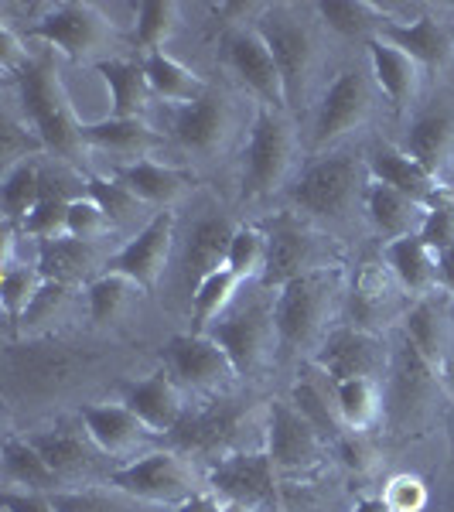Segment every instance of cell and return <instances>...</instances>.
<instances>
[{
    "label": "cell",
    "mask_w": 454,
    "mask_h": 512,
    "mask_svg": "<svg viewBox=\"0 0 454 512\" xmlns=\"http://www.w3.org/2000/svg\"><path fill=\"white\" fill-rule=\"evenodd\" d=\"M338 291L335 270H311V274L291 280L277 291L274 301V328L277 345L294 355L318 352L328 338V315H332Z\"/></svg>",
    "instance_id": "6da1fadb"
},
{
    "label": "cell",
    "mask_w": 454,
    "mask_h": 512,
    "mask_svg": "<svg viewBox=\"0 0 454 512\" xmlns=\"http://www.w3.org/2000/svg\"><path fill=\"white\" fill-rule=\"evenodd\" d=\"M257 31L270 45V55L277 62L280 82H284L287 110H304L311 99L318 76V38L311 31L308 21H301V14L294 7H267L263 18L257 21Z\"/></svg>",
    "instance_id": "7a4b0ae2"
},
{
    "label": "cell",
    "mask_w": 454,
    "mask_h": 512,
    "mask_svg": "<svg viewBox=\"0 0 454 512\" xmlns=\"http://www.w3.org/2000/svg\"><path fill=\"white\" fill-rule=\"evenodd\" d=\"M18 93L24 106V123L45 140L48 151L62 158H79L82 144V123L72 113L69 93H65L59 72L52 62H31L18 76Z\"/></svg>",
    "instance_id": "3957f363"
},
{
    "label": "cell",
    "mask_w": 454,
    "mask_h": 512,
    "mask_svg": "<svg viewBox=\"0 0 454 512\" xmlns=\"http://www.w3.org/2000/svg\"><path fill=\"white\" fill-rule=\"evenodd\" d=\"M366 168L352 151H328L291 181V202L311 219L342 222L366 198Z\"/></svg>",
    "instance_id": "277c9868"
},
{
    "label": "cell",
    "mask_w": 454,
    "mask_h": 512,
    "mask_svg": "<svg viewBox=\"0 0 454 512\" xmlns=\"http://www.w3.org/2000/svg\"><path fill=\"white\" fill-rule=\"evenodd\" d=\"M297 137L284 110L260 106L243 154V198H267L291 181Z\"/></svg>",
    "instance_id": "5b68a950"
},
{
    "label": "cell",
    "mask_w": 454,
    "mask_h": 512,
    "mask_svg": "<svg viewBox=\"0 0 454 512\" xmlns=\"http://www.w3.org/2000/svg\"><path fill=\"white\" fill-rule=\"evenodd\" d=\"M437 396H441V373L403 338V345L390 359L383 420L396 434L417 431V427H424L431 420Z\"/></svg>",
    "instance_id": "8992f818"
},
{
    "label": "cell",
    "mask_w": 454,
    "mask_h": 512,
    "mask_svg": "<svg viewBox=\"0 0 454 512\" xmlns=\"http://www.w3.org/2000/svg\"><path fill=\"white\" fill-rule=\"evenodd\" d=\"M31 38L59 48L72 62H89L110 52L117 31L96 4H59L31 24Z\"/></svg>",
    "instance_id": "52a82bcc"
},
{
    "label": "cell",
    "mask_w": 454,
    "mask_h": 512,
    "mask_svg": "<svg viewBox=\"0 0 454 512\" xmlns=\"http://www.w3.org/2000/svg\"><path fill=\"white\" fill-rule=\"evenodd\" d=\"M277 478L280 472L267 451H236L209 468V489L246 512H274L280 506Z\"/></svg>",
    "instance_id": "ba28073f"
},
{
    "label": "cell",
    "mask_w": 454,
    "mask_h": 512,
    "mask_svg": "<svg viewBox=\"0 0 454 512\" xmlns=\"http://www.w3.org/2000/svg\"><path fill=\"white\" fill-rule=\"evenodd\" d=\"M376 82L362 69L338 72L332 86L325 89L315 113V134H311V147L325 151V147L338 144L342 137L356 134L362 123L369 120L376 103Z\"/></svg>",
    "instance_id": "9c48e42d"
},
{
    "label": "cell",
    "mask_w": 454,
    "mask_h": 512,
    "mask_svg": "<svg viewBox=\"0 0 454 512\" xmlns=\"http://www.w3.org/2000/svg\"><path fill=\"white\" fill-rule=\"evenodd\" d=\"M110 485L130 499L158 502V506H181L195 495L192 468L178 451H151L130 461L110 475Z\"/></svg>",
    "instance_id": "30bf717a"
},
{
    "label": "cell",
    "mask_w": 454,
    "mask_h": 512,
    "mask_svg": "<svg viewBox=\"0 0 454 512\" xmlns=\"http://www.w3.org/2000/svg\"><path fill=\"white\" fill-rule=\"evenodd\" d=\"M328 441L294 410L291 400H270L267 451L280 475H301L321 465Z\"/></svg>",
    "instance_id": "8fae6325"
},
{
    "label": "cell",
    "mask_w": 454,
    "mask_h": 512,
    "mask_svg": "<svg viewBox=\"0 0 454 512\" xmlns=\"http://www.w3.org/2000/svg\"><path fill=\"white\" fill-rule=\"evenodd\" d=\"M205 335H212L226 349L229 362L236 366V376H257L274 359V345H277L274 311L246 308L239 315L219 318Z\"/></svg>",
    "instance_id": "7c38bea8"
},
{
    "label": "cell",
    "mask_w": 454,
    "mask_h": 512,
    "mask_svg": "<svg viewBox=\"0 0 454 512\" xmlns=\"http://www.w3.org/2000/svg\"><path fill=\"white\" fill-rule=\"evenodd\" d=\"M171 246H175V212H158L120 253L106 260V270L130 277L140 291H154L168 270Z\"/></svg>",
    "instance_id": "4fadbf2b"
},
{
    "label": "cell",
    "mask_w": 454,
    "mask_h": 512,
    "mask_svg": "<svg viewBox=\"0 0 454 512\" xmlns=\"http://www.w3.org/2000/svg\"><path fill=\"white\" fill-rule=\"evenodd\" d=\"M226 48V62L229 69L243 79V86L260 99V106L270 110H284L287 113V96H284V82H280L277 62L270 55V45L263 41L257 28H233L222 38Z\"/></svg>",
    "instance_id": "5bb4252c"
},
{
    "label": "cell",
    "mask_w": 454,
    "mask_h": 512,
    "mask_svg": "<svg viewBox=\"0 0 454 512\" xmlns=\"http://www.w3.org/2000/svg\"><path fill=\"white\" fill-rule=\"evenodd\" d=\"M164 359H168V373L188 390L212 393L236 379V366L212 335H175L164 349Z\"/></svg>",
    "instance_id": "9a60e30c"
},
{
    "label": "cell",
    "mask_w": 454,
    "mask_h": 512,
    "mask_svg": "<svg viewBox=\"0 0 454 512\" xmlns=\"http://www.w3.org/2000/svg\"><path fill=\"white\" fill-rule=\"evenodd\" d=\"M246 407L239 400H216L198 414H185L178 431L171 434L178 451L205 454V458H226L236 454V441L243 434Z\"/></svg>",
    "instance_id": "2e32d148"
},
{
    "label": "cell",
    "mask_w": 454,
    "mask_h": 512,
    "mask_svg": "<svg viewBox=\"0 0 454 512\" xmlns=\"http://www.w3.org/2000/svg\"><path fill=\"white\" fill-rule=\"evenodd\" d=\"M318 369L335 383H349V379H379L383 369H390V359L383 352V342L373 332L362 328H338L321 342L315 352Z\"/></svg>",
    "instance_id": "e0dca14e"
},
{
    "label": "cell",
    "mask_w": 454,
    "mask_h": 512,
    "mask_svg": "<svg viewBox=\"0 0 454 512\" xmlns=\"http://www.w3.org/2000/svg\"><path fill=\"white\" fill-rule=\"evenodd\" d=\"M171 137L195 158H212L233 137V106L222 93H205L198 103L181 106L171 120Z\"/></svg>",
    "instance_id": "ac0fdd59"
},
{
    "label": "cell",
    "mask_w": 454,
    "mask_h": 512,
    "mask_svg": "<svg viewBox=\"0 0 454 512\" xmlns=\"http://www.w3.org/2000/svg\"><path fill=\"white\" fill-rule=\"evenodd\" d=\"M79 369V355L59 342H28L7 352V373L28 393L62 390Z\"/></svg>",
    "instance_id": "d6986e66"
},
{
    "label": "cell",
    "mask_w": 454,
    "mask_h": 512,
    "mask_svg": "<svg viewBox=\"0 0 454 512\" xmlns=\"http://www.w3.org/2000/svg\"><path fill=\"white\" fill-rule=\"evenodd\" d=\"M127 403L130 410L140 417V424L151 434H164L171 437L178 431V424L185 420V396H181V383L168 369H158L147 379H140L127 390Z\"/></svg>",
    "instance_id": "ffe728a7"
},
{
    "label": "cell",
    "mask_w": 454,
    "mask_h": 512,
    "mask_svg": "<svg viewBox=\"0 0 454 512\" xmlns=\"http://www.w3.org/2000/svg\"><path fill=\"white\" fill-rule=\"evenodd\" d=\"M79 420L93 448L110 458H127L144 444V437H151L127 403H86L79 407Z\"/></svg>",
    "instance_id": "44dd1931"
},
{
    "label": "cell",
    "mask_w": 454,
    "mask_h": 512,
    "mask_svg": "<svg viewBox=\"0 0 454 512\" xmlns=\"http://www.w3.org/2000/svg\"><path fill=\"white\" fill-rule=\"evenodd\" d=\"M369 178L414 198L424 209H434L444 198H451L448 188L441 185V178L431 175L427 168H420L407 151H396V147H376L369 154Z\"/></svg>",
    "instance_id": "7402d4cb"
},
{
    "label": "cell",
    "mask_w": 454,
    "mask_h": 512,
    "mask_svg": "<svg viewBox=\"0 0 454 512\" xmlns=\"http://www.w3.org/2000/svg\"><path fill=\"white\" fill-rule=\"evenodd\" d=\"M270 250H267V267H263V287L280 291L291 280L318 270V243L308 229L294 226V222H277L267 233Z\"/></svg>",
    "instance_id": "603a6c76"
},
{
    "label": "cell",
    "mask_w": 454,
    "mask_h": 512,
    "mask_svg": "<svg viewBox=\"0 0 454 512\" xmlns=\"http://www.w3.org/2000/svg\"><path fill=\"white\" fill-rule=\"evenodd\" d=\"M236 226L226 216H202L188 233L185 243V256H181V270H185V284L195 287L202 284L209 274L226 267V256H229V243H233Z\"/></svg>",
    "instance_id": "cb8c5ba5"
},
{
    "label": "cell",
    "mask_w": 454,
    "mask_h": 512,
    "mask_svg": "<svg viewBox=\"0 0 454 512\" xmlns=\"http://www.w3.org/2000/svg\"><path fill=\"white\" fill-rule=\"evenodd\" d=\"M366 52H369L373 82L379 86V93L390 99L396 110L414 103L420 93V79H424V65H417L407 52H400V48L383 38L366 41Z\"/></svg>",
    "instance_id": "d4e9b609"
},
{
    "label": "cell",
    "mask_w": 454,
    "mask_h": 512,
    "mask_svg": "<svg viewBox=\"0 0 454 512\" xmlns=\"http://www.w3.org/2000/svg\"><path fill=\"white\" fill-rule=\"evenodd\" d=\"M379 38L390 41L400 52H407L410 59L417 65H424V69H441L444 62L454 59V38L448 35V28H444L441 21L431 18V14H424V18H417V21H407V24L390 21L379 31Z\"/></svg>",
    "instance_id": "484cf974"
},
{
    "label": "cell",
    "mask_w": 454,
    "mask_h": 512,
    "mask_svg": "<svg viewBox=\"0 0 454 512\" xmlns=\"http://www.w3.org/2000/svg\"><path fill=\"white\" fill-rule=\"evenodd\" d=\"M82 144L93 147V151L113 154V158L144 161L147 151H154L158 137H154L144 117H106L96 123H82Z\"/></svg>",
    "instance_id": "4316f807"
},
{
    "label": "cell",
    "mask_w": 454,
    "mask_h": 512,
    "mask_svg": "<svg viewBox=\"0 0 454 512\" xmlns=\"http://www.w3.org/2000/svg\"><path fill=\"white\" fill-rule=\"evenodd\" d=\"M366 212H369V222L376 226V233L383 236L386 243L403 239V236H417L427 219L424 205H417L414 198H407L390 185H379V181H369L366 185Z\"/></svg>",
    "instance_id": "83f0119b"
},
{
    "label": "cell",
    "mask_w": 454,
    "mask_h": 512,
    "mask_svg": "<svg viewBox=\"0 0 454 512\" xmlns=\"http://www.w3.org/2000/svg\"><path fill=\"white\" fill-rule=\"evenodd\" d=\"M383 260L403 291L427 297L437 287V253L417 236H403L383 246Z\"/></svg>",
    "instance_id": "f1b7e54d"
},
{
    "label": "cell",
    "mask_w": 454,
    "mask_h": 512,
    "mask_svg": "<svg viewBox=\"0 0 454 512\" xmlns=\"http://www.w3.org/2000/svg\"><path fill=\"white\" fill-rule=\"evenodd\" d=\"M120 181L144 205H161L164 212H168L178 198H185L188 188H192V175H188V171L168 168V164H158L151 158L130 161L127 168H120Z\"/></svg>",
    "instance_id": "f546056e"
},
{
    "label": "cell",
    "mask_w": 454,
    "mask_h": 512,
    "mask_svg": "<svg viewBox=\"0 0 454 512\" xmlns=\"http://www.w3.org/2000/svg\"><path fill=\"white\" fill-rule=\"evenodd\" d=\"M403 151H407L420 168H427L431 175L441 178L454 158V117L444 110L417 117L407 134V147H403Z\"/></svg>",
    "instance_id": "4dcf8cb0"
},
{
    "label": "cell",
    "mask_w": 454,
    "mask_h": 512,
    "mask_svg": "<svg viewBox=\"0 0 454 512\" xmlns=\"http://www.w3.org/2000/svg\"><path fill=\"white\" fill-rule=\"evenodd\" d=\"M99 263L96 243H82V239L62 236L52 239V243H41L38 246V263L35 267L41 270V277L52 280V284H82V280H96L93 270Z\"/></svg>",
    "instance_id": "1f68e13d"
},
{
    "label": "cell",
    "mask_w": 454,
    "mask_h": 512,
    "mask_svg": "<svg viewBox=\"0 0 454 512\" xmlns=\"http://www.w3.org/2000/svg\"><path fill=\"white\" fill-rule=\"evenodd\" d=\"M393 274L390 267H379V263H366L359 270L356 284H352V328L362 332H373L390 318L396 294H393Z\"/></svg>",
    "instance_id": "d6a6232c"
},
{
    "label": "cell",
    "mask_w": 454,
    "mask_h": 512,
    "mask_svg": "<svg viewBox=\"0 0 454 512\" xmlns=\"http://www.w3.org/2000/svg\"><path fill=\"white\" fill-rule=\"evenodd\" d=\"M0 465H4V478H7V485H11V492L24 489L31 495H52V492H59V485H62L55 468L41 458L28 437H7Z\"/></svg>",
    "instance_id": "836d02e7"
},
{
    "label": "cell",
    "mask_w": 454,
    "mask_h": 512,
    "mask_svg": "<svg viewBox=\"0 0 454 512\" xmlns=\"http://www.w3.org/2000/svg\"><path fill=\"white\" fill-rule=\"evenodd\" d=\"M113 96V117H144L151 110L154 89L147 82L144 62L130 59H103L96 65Z\"/></svg>",
    "instance_id": "e575fe53"
},
{
    "label": "cell",
    "mask_w": 454,
    "mask_h": 512,
    "mask_svg": "<svg viewBox=\"0 0 454 512\" xmlns=\"http://www.w3.org/2000/svg\"><path fill=\"white\" fill-rule=\"evenodd\" d=\"M144 72H147V82H151V89H154V99H164V103L178 106V110L181 106L198 103V99L209 93L205 79L188 69V65H181L175 55H168V52L144 55Z\"/></svg>",
    "instance_id": "d590c367"
},
{
    "label": "cell",
    "mask_w": 454,
    "mask_h": 512,
    "mask_svg": "<svg viewBox=\"0 0 454 512\" xmlns=\"http://www.w3.org/2000/svg\"><path fill=\"white\" fill-rule=\"evenodd\" d=\"M403 338L441 373L451 345L448 315H444L441 304H434L431 297H420L414 308L407 311V318H403Z\"/></svg>",
    "instance_id": "8d00e7d4"
},
{
    "label": "cell",
    "mask_w": 454,
    "mask_h": 512,
    "mask_svg": "<svg viewBox=\"0 0 454 512\" xmlns=\"http://www.w3.org/2000/svg\"><path fill=\"white\" fill-rule=\"evenodd\" d=\"M338 417H342L345 431H373L386 414V396L379 390L376 379H349V383L332 386Z\"/></svg>",
    "instance_id": "74e56055"
},
{
    "label": "cell",
    "mask_w": 454,
    "mask_h": 512,
    "mask_svg": "<svg viewBox=\"0 0 454 512\" xmlns=\"http://www.w3.org/2000/svg\"><path fill=\"white\" fill-rule=\"evenodd\" d=\"M31 444L38 448L41 458L55 468L59 478H72V475H82L89 465H93V448H89V434L82 437L79 431L72 427H52V431H38L28 437Z\"/></svg>",
    "instance_id": "f35d334b"
},
{
    "label": "cell",
    "mask_w": 454,
    "mask_h": 512,
    "mask_svg": "<svg viewBox=\"0 0 454 512\" xmlns=\"http://www.w3.org/2000/svg\"><path fill=\"white\" fill-rule=\"evenodd\" d=\"M41 195H45V175H41L38 158L7 168L4 188H0V198H4V222H11V226L21 222L24 226V219L38 209Z\"/></svg>",
    "instance_id": "ab89813d"
},
{
    "label": "cell",
    "mask_w": 454,
    "mask_h": 512,
    "mask_svg": "<svg viewBox=\"0 0 454 512\" xmlns=\"http://www.w3.org/2000/svg\"><path fill=\"white\" fill-rule=\"evenodd\" d=\"M321 21L328 24L332 31H338L342 38H362L373 41L379 38V31L386 28L393 18H386L376 4H366V0H332V4H318Z\"/></svg>",
    "instance_id": "60d3db41"
},
{
    "label": "cell",
    "mask_w": 454,
    "mask_h": 512,
    "mask_svg": "<svg viewBox=\"0 0 454 512\" xmlns=\"http://www.w3.org/2000/svg\"><path fill=\"white\" fill-rule=\"evenodd\" d=\"M239 284H243V277H236L229 267H222L195 287L192 291V325L198 335H205L219 318H226V308L233 304Z\"/></svg>",
    "instance_id": "b9f144b4"
},
{
    "label": "cell",
    "mask_w": 454,
    "mask_h": 512,
    "mask_svg": "<svg viewBox=\"0 0 454 512\" xmlns=\"http://www.w3.org/2000/svg\"><path fill=\"white\" fill-rule=\"evenodd\" d=\"M291 403H294L297 414L308 420V424L315 427L328 444H335L338 437L345 434V424H342L338 407H335V396H328L318 383H311V379H297V383L291 386Z\"/></svg>",
    "instance_id": "7bdbcfd3"
},
{
    "label": "cell",
    "mask_w": 454,
    "mask_h": 512,
    "mask_svg": "<svg viewBox=\"0 0 454 512\" xmlns=\"http://www.w3.org/2000/svg\"><path fill=\"white\" fill-rule=\"evenodd\" d=\"M134 291H137V284L130 277L110 274V270L96 274V280H89L86 284L89 318H93L96 325H110V321H117L123 311H127V304L134 301Z\"/></svg>",
    "instance_id": "ee69618b"
},
{
    "label": "cell",
    "mask_w": 454,
    "mask_h": 512,
    "mask_svg": "<svg viewBox=\"0 0 454 512\" xmlns=\"http://www.w3.org/2000/svg\"><path fill=\"white\" fill-rule=\"evenodd\" d=\"M181 24V7L171 0H147L137 7V45L151 52H164V45Z\"/></svg>",
    "instance_id": "f6af8a7d"
},
{
    "label": "cell",
    "mask_w": 454,
    "mask_h": 512,
    "mask_svg": "<svg viewBox=\"0 0 454 512\" xmlns=\"http://www.w3.org/2000/svg\"><path fill=\"white\" fill-rule=\"evenodd\" d=\"M86 195L96 198L99 209L106 212V219L113 222V229H123L127 222L140 219V212L147 209L120 178H99V175L86 178Z\"/></svg>",
    "instance_id": "bcb514c9"
},
{
    "label": "cell",
    "mask_w": 454,
    "mask_h": 512,
    "mask_svg": "<svg viewBox=\"0 0 454 512\" xmlns=\"http://www.w3.org/2000/svg\"><path fill=\"white\" fill-rule=\"evenodd\" d=\"M72 198H76V195H65L62 188H55V192H48V188H45L38 209L24 219L21 229L31 239H38V246L69 236V202H72Z\"/></svg>",
    "instance_id": "7dc6e473"
},
{
    "label": "cell",
    "mask_w": 454,
    "mask_h": 512,
    "mask_svg": "<svg viewBox=\"0 0 454 512\" xmlns=\"http://www.w3.org/2000/svg\"><path fill=\"white\" fill-rule=\"evenodd\" d=\"M41 287H45V277H41L38 267H28V263H14V267H7L4 280H0V301H4L7 318L21 321L24 315H28V308L35 304Z\"/></svg>",
    "instance_id": "c3c4849f"
},
{
    "label": "cell",
    "mask_w": 454,
    "mask_h": 512,
    "mask_svg": "<svg viewBox=\"0 0 454 512\" xmlns=\"http://www.w3.org/2000/svg\"><path fill=\"white\" fill-rule=\"evenodd\" d=\"M267 250H270V239H267L263 229L236 226L233 243H229L226 267L233 270L236 277H243V280L263 277V267H267Z\"/></svg>",
    "instance_id": "681fc988"
},
{
    "label": "cell",
    "mask_w": 454,
    "mask_h": 512,
    "mask_svg": "<svg viewBox=\"0 0 454 512\" xmlns=\"http://www.w3.org/2000/svg\"><path fill=\"white\" fill-rule=\"evenodd\" d=\"M113 222L106 219V212L99 209L96 198L76 195L69 202V236L82 239V243H99L103 236H110Z\"/></svg>",
    "instance_id": "f907efd6"
},
{
    "label": "cell",
    "mask_w": 454,
    "mask_h": 512,
    "mask_svg": "<svg viewBox=\"0 0 454 512\" xmlns=\"http://www.w3.org/2000/svg\"><path fill=\"white\" fill-rule=\"evenodd\" d=\"M379 499L386 502L390 512H424L427 502H431V492H427L424 478L400 472L383 485V495H379Z\"/></svg>",
    "instance_id": "816d5d0a"
},
{
    "label": "cell",
    "mask_w": 454,
    "mask_h": 512,
    "mask_svg": "<svg viewBox=\"0 0 454 512\" xmlns=\"http://www.w3.org/2000/svg\"><path fill=\"white\" fill-rule=\"evenodd\" d=\"M41 151H48L45 140H41L28 123H18L11 117H4V130H0V154H4V164L14 168L21 161L38 158Z\"/></svg>",
    "instance_id": "f5cc1de1"
},
{
    "label": "cell",
    "mask_w": 454,
    "mask_h": 512,
    "mask_svg": "<svg viewBox=\"0 0 454 512\" xmlns=\"http://www.w3.org/2000/svg\"><path fill=\"white\" fill-rule=\"evenodd\" d=\"M420 239H424L434 253L454 250V198H444L441 205L427 209V219H424V226H420Z\"/></svg>",
    "instance_id": "db71d44e"
},
{
    "label": "cell",
    "mask_w": 454,
    "mask_h": 512,
    "mask_svg": "<svg viewBox=\"0 0 454 512\" xmlns=\"http://www.w3.org/2000/svg\"><path fill=\"white\" fill-rule=\"evenodd\" d=\"M48 502L55 506V512H127L113 495L96 492V489H79V492H52Z\"/></svg>",
    "instance_id": "11a10c76"
},
{
    "label": "cell",
    "mask_w": 454,
    "mask_h": 512,
    "mask_svg": "<svg viewBox=\"0 0 454 512\" xmlns=\"http://www.w3.org/2000/svg\"><path fill=\"white\" fill-rule=\"evenodd\" d=\"M335 451H338V458H342V465L356 475H369L376 468V448L369 444V437L359 431H345L335 441Z\"/></svg>",
    "instance_id": "9f6ffc18"
},
{
    "label": "cell",
    "mask_w": 454,
    "mask_h": 512,
    "mask_svg": "<svg viewBox=\"0 0 454 512\" xmlns=\"http://www.w3.org/2000/svg\"><path fill=\"white\" fill-rule=\"evenodd\" d=\"M69 291L72 287H65V284H52V280H45V287L38 291L35 297V304L28 308V315H24L18 325L21 328H31V325H45V321H52L59 311L69 304Z\"/></svg>",
    "instance_id": "6f0895ef"
},
{
    "label": "cell",
    "mask_w": 454,
    "mask_h": 512,
    "mask_svg": "<svg viewBox=\"0 0 454 512\" xmlns=\"http://www.w3.org/2000/svg\"><path fill=\"white\" fill-rule=\"evenodd\" d=\"M28 65H31V59H28V48H24V41L14 35L11 24H0V69H4V76L18 79Z\"/></svg>",
    "instance_id": "680465c9"
},
{
    "label": "cell",
    "mask_w": 454,
    "mask_h": 512,
    "mask_svg": "<svg viewBox=\"0 0 454 512\" xmlns=\"http://www.w3.org/2000/svg\"><path fill=\"white\" fill-rule=\"evenodd\" d=\"M4 512H55L48 502V495H31V492H4Z\"/></svg>",
    "instance_id": "91938a15"
},
{
    "label": "cell",
    "mask_w": 454,
    "mask_h": 512,
    "mask_svg": "<svg viewBox=\"0 0 454 512\" xmlns=\"http://www.w3.org/2000/svg\"><path fill=\"white\" fill-rule=\"evenodd\" d=\"M226 502L219 499L216 492H202V495H192L188 502H181L178 512H222Z\"/></svg>",
    "instance_id": "94428289"
},
{
    "label": "cell",
    "mask_w": 454,
    "mask_h": 512,
    "mask_svg": "<svg viewBox=\"0 0 454 512\" xmlns=\"http://www.w3.org/2000/svg\"><path fill=\"white\" fill-rule=\"evenodd\" d=\"M437 284L454 294V250L437 253Z\"/></svg>",
    "instance_id": "6125c7cd"
},
{
    "label": "cell",
    "mask_w": 454,
    "mask_h": 512,
    "mask_svg": "<svg viewBox=\"0 0 454 512\" xmlns=\"http://www.w3.org/2000/svg\"><path fill=\"white\" fill-rule=\"evenodd\" d=\"M352 512H390V509H386L383 499H362V502L352 506Z\"/></svg>",
    "instance_id": "be15d7a7"
},
{
    "label": "cell",
    "mask_w": 454,
    "mask_h": 512,
    "mask_svg": "<svg viewBox=\"0 0 454 512\" xmlns=\"http://www.w3.org/2000/svg\"><path fill=\"white\" fill-rule=\"evenodd\" d=\"M448 444H451V468H454V414L448 420Z\"/></svg>",
    "instance_id": "e7e4bbea"
},
{
    "label": "cell",
    "mask_w": 454,
    "mask_h": 512,
    "mask_svg": "<svg viewBox=\"0 0 454 512\" xmlns=\"http://www.w3.org/2000/svg\"><path fill=\"white\" fill-rule=\"evenodd\" d=\"M222 512H246L243 506H233V502H226V506H222Z\"/></svg>",
    "instance_id": "03108f58"
},
{
    "label": "cell",
    "mask_w": 454,
    "mask_h": 512,
    "mask_svg": "<svg viewBox=\"0 0 454 512\" xmlns=\"http://www.w3.org/2000/svg\"><path fill=\"white\" fill-rule=\"evenodd\" d=\"M451 512H454V509H451Z\"/></svg>",
    "instance_id": "003e7915"
}]
</instances>
